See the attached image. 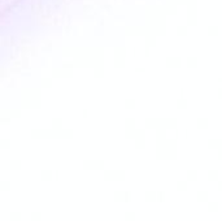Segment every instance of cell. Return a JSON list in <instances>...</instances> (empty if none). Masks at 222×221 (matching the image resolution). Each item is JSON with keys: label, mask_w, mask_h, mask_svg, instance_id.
Returning <instances> with one entry per match:
<instances>
[{"label": "cell", "mask_w": 222, "mask_h": 221, "mask_svg": "<svg viewBox=\"0 0 222 221\" xmlns=\"http://www.w3.org/2000/svg\"><path fill=\"white\" fill-rule=\"evenodd\" d=\"M114 200L117 202H130V193H126V191H117L114 193Z\"/></svg>", "instance_id": "obj_1"}, {"label": "cell", "mask_w": 222, "mask_h": 221, "mask_svg": "<svg viewBox=\"0 0 222 221\" xmlns=\"http://www.w3.org/2000/svg\"><path fill=\"white\" fill-rule=\"evenodd\" d=\"M219 208V204L218 202L213 200V202H208V211L209 212H217Z\"/></svg>", "instance_id": "obj_2"}, {"label": "cell", "mask_w": 222, "mask_h": 221, "mask_svg": "<svg viewBox=\"0 0 222 221\" xmlns=\"http://www.w3.org/2000/svg\"><path fill=\"white\" fill-rule=\"evenodd\" d=\"M146 200L147 202L157 200V194H156L155 191H147V193H146Z\"/></svg>", "instance_id": "obj_3"}, {"label": "cell", "mask_w": 222, "mask_h": 221, "mask_svg": "<svg viewBox=\"0 0 222 221\" xmlns=\"http://www.w3.org/2000/svg\"><path fill=\"white\" fill-rule=\"evenodd\" d=\"M124 218H125V221H135L136 215H135V212H132V211H127V212H125Z\"/></svg>", "instance_id": "obj_4"}, {"label": "cell", "mask_w": 222, "mask_h": 221, "mask_svg": "<svg viewBox=\"0 0 222 221\" xmlns=\"http://www.w3.org/2000/svg\"><path fill=\"white\" fill-rule=\"evenodd\" d=\"M22 220V215H21V212H18V211H13V212H11V221H21Z\"/></svg>", "instance_id": "obj_5"}, {"label": "cell", "mask_w": 222, "mask_h": 221, "mask_svg": "<svg viewBox=\"0 0 222 221\" xmlns=\"http://www.w3.org/2000/svg\"><path fill=\"white\" fill-rule=\"evenodd\" d=\"M42 218H43L42 212H39V211L31 212V221H42Z\"/></svg>", "instance_id": "obj_6"}, {"label": "cell", "mask_w": 222, "mask_h": 221, "mask_svg": "<svg viewBox=\"0 0 222 221\" xmlns=\"http://www.w3.org/2000/svg\"><path fill=\"white\" fill-rule=\"evenodd\" d=\"M197 200L207 202L208 200V193H207V191H199V193H197Z\"/></svg>", "instance_id": "obj_7"}, {"label": "cell", "mask_w": 222, "mask_h": 221, "mask_svg": "<svg viewBox=\"0 0 222 221\" xmlns=\"http://www.w3.org/2000/svg\"><path fill=\"white\" fill-rule=\"evenodd\" d=\"M0 190H3V191L11 190V183H9V182H5V181L0 182Z\"/></svg>", "instance_id": "obj_8"}, {"label": "cell", "mask_w": 222, "mask_h": 221, "mask_svg": "<svg viewBox=\"0 0 222 221\" xmlns=\"http://www.w3.org/2000/svg\"><path fill=\"white\" fill-rule=\"evenodd\" d=\"M177 189H178V190H181V191L187 190V183H186V182H183V181L178 182V183H177Z\"/></svg>", "instance_id": "obj_9"}, {"label": "cell", "mask_w": 222, "mask_h": 221, "mask_svg": "<svg viewBox=\"0 0 222 221\" xmlns=\"http://www.w3.org/2000/svg\"><path fill=\"white\" fill-rule=\"evenodd\" d=\"M209 178H211V179H216L217 178V173L216 172H211V174H209Z\"/></svg>", "instance_id": "obj_10"}, {"label": "cell", "mask_w": 222, "mask_h": 221, "mask_svg": "<svg viewBox=\"0 0 222 221\" xmlns=\"http://www.w3.org/2000/svg\"><path fill=\"white\" fill-rule=\"evenodd\" d=\"M189 178L190 179H196V174H195V172H190Z\"/></svg>", "instance_id": "obj_11"}, {"label": "cell", "mask_w": 222, "mask_h": 221, "mask_svg": "<svg viewBox=\"0 0 222 221\" xmlns=\"http://www.w3.org/2000/svg\"><path fill=\"white\" fill-rule=\"evenodd\" d=\"M43 178L44 179H49L51 178V174H49V172H45V174L43 176Z\"/></svg>", "instance_id": "obj_12"}, {"label": "cell", "mask_w": 222, "mask_h": 221, "mask_svg": "<svg viewBox=\"0 0 222 221\" xmlns=\"http://www.w3.org/2000/svg\"><path fill=\"white\" fill-rule=\"evenodd\" d=\"M218 189H219V190H222V182H219V185H218Z\"/></svg>", "instance_id": "obj_13"}]
</instances>
